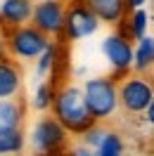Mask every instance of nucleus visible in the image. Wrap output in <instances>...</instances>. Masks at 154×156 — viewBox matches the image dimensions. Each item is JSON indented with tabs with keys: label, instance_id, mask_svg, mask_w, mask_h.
<instances>
[{
	"label": "nucleus",
	"instance_id": "f03ea898",
	"mask_svg": "<svg viewBox=\"0 0 154 156\" xmlns=\"http://www.w3.org/2000/svg\"><path fill=\"white\" fill-rule=\"evenodd\" d=\"M83 99H86V107L90 111L93 121H102V118H109L119 107V92H116V85L112 78L97 76L86 80L83 85Z\"/></svg>",
	"mask_w": 154,
	"mask_h": 156
},
{
	"label": "nucleus",
	"instance_id": "423d86ee",
	"mask_svg": "<svg viewBox=\"0 0 154 156\" xmlns=\"http://www.w3.org/2000/svg\"><path fill=\"white\" fill-rule=\"evenodd\" d=\"M100 29V19H97L93 12L88 10L86 5H74L64 12V26L62 31L67 33L69 40H83L88 36H93Z\"/></svg>",
	"mask_w": 154,
	"mask_h": 156
},
{
	"label": "nucleus",
	"instance_id": "ddd939ff",
	"mask_svg": "<svg viewBox=\"0 0 154 156\" xmlns=\"http://www.w3.org/2000/svg\"><path fill=\"white\" fill-rule=\"evenodd\" d=\"M21 121H24V107L19 99H0V128H19Z\"/></svg>",
	"mask_w": 154,
	"mask_h": 156
},
{
	"label": "nucleus",
	"instance_id": "dca6fc26",
	"mask_svg": "<svg viewBox=\"0 0 154 156\" xmlns=\"http://www.w3.org/2000/svg\"><path fill=\"white\" fill-rule=\"evenodd\" d=\"M147 21H149L147 12H145L142 7H135V10H133V17H130V36H133L135 40L142 38L145 33H147Z\"/></svg>",
	"mask_w": 154,
	"mask_h": 156
},
{
	"label": "nucleus",
	"instance_id": "39448f33",
	"mask_svg": "<svg viewBox=\"0 0 154 156\" xmlns=\"http://www.w3.org/2000/svg\"><path fill=\"white\" fill-rule=\"evenodd\" d=\"M67 140V128L59 123L55 116H43L38 118L33 128H31V135H29V142L33 147V151H55L64 144Z\"/></svg>",
	"mask_w": 154,
	"mask_h": 156
},
{
	"label": "nucleus",
	"instance_id": "f8f14e48",
	"mask_svg": "<svg viewBox=\"0 0 154 156\" xmlns=\"http://www.w3.org/2000/svg\"><path fill=\"white\" fill-rule=\"evenodd\" d=\"M154 66V38L145 33L142 38H138V45L133 50V66L138 73H145L147 69Z\"/></svg>",
	"mask_w": 154,
	"mask_h": 156
},
{
	"label": "nucleus",
	"instance_id": "5701e85b",
	"mask_svg": "<svg viewBox=\"0 0 154 156\" xmlns=\"http://www.w3.org/2000/svg\"><path fill=\"white\" fill-rule=\"evenodd\" d=\"M152 19H154V7H152Z\"/></svg>",
	"mask_w": 154,
	"mask_h": 156
},
{
	"label": "nucleus",
	"instance_id": "4be33fe9",
	"mask_svg": "<svg viewBox=\"0 0 154 156\" xmlns=\"http://www.w3.org/2000/svg\"><path fill=\"white\" fill-rule=\"evenodd\" d=\"M147 0H126V7H130V10H135V7H142Z\"/></svg>",
	"mask_w": 154,
	"mask_h": 156
},
{
	"label": "nucleus",
	"instance_id": "aec40b11",
	"mask_svg": "<svg viewBox=\"0 0 154 156\" xmlns=\"http://www.w3.org/2000/svg\"><path fill=\"white\" fill-rule=\"evenodd\" d=\"M7 55H10V50H7V38H5L2 26H0V59H7Z\"/></svg>",
	"mask_w": 154,
	"mask_h": 156
},
{
	"label": "nucleus",
	"instance_id": "0eeeda50",
	"mask_svg": "<svg viewBox=\"0 0 154 156\" xmlns=\"http://www.w3.org/2000/svg\"><path fill=\"white\" fill-rule=\"evenodd\" d=\"M31 24L45 36H57L64 26V7L59 0H40L33 5L31 12Z\"/></svg>",
	"mask_w": 154,
	"mask_h": 156
},
{
	"label": "nucleus",
	"instance_id": "a211bd4d",
	"mask_svg": "<svg viewBox=\"0 0 154 156\" xmlns=\"http://www.w3.org/2000/svg\"><path fill=\"white\" fill-rule=\"evenodd\" d=\"M81 133H83V142H86V147L88 149H90V151H95V147L100 144V140H102V137H105V128H100V126H93V123H90V126L86 128V130H81Z\"/></svg>",
	"mask_w": 154,
	"mask_h": 156
},
{
	"label": "nucleus",
	"instance_id": "7ed1b4c3",
	"mask_svg": "<svg viewBox=\"0 0 154 156\" xmlns=\"http://www.w3.org/2000/svg\"><path fill=\"white\" fill-rule=\"evenodd\" d=\"M52 43H50V36H45L43 31H38L33 24H24V26H17V29L10 31L7 36V50H10L12 57L21 59V62H31V59H38V55L43 50H48Z\"/></svg>",
	"mask_w": 154,
	"mask_h": 156
},
{
	"label": "nucleus",
	"instance_id": "f257e3e1",
	"mask_svg": "<svg viewBox=\"0 0 154 156\" xmlns=\"http://www.w3.org/2000/svg\"><path fill=\"white\" fill-rule=\"evenodd\" d=\"M52 114L71 133H81L93 123V116L83 99V90L76 85H67L57 95H52Z\"/></svg>",
	"mask_w": 154,
	"mask_h": 156
},
{
	"label": "nucleus",
	"instance_id": "412c9836",
	"mask_svg": "<svg viewBox=\"0 0 154 156\" xmlns=\"http://www.w3.org/2000/svg\"><path fill=\"white\" fill-rule=\"evenodd\" d=\"M145 114H147V123L154 126V97L149 99V104H147V109H145Z\"/></svg>",
	"mask_w": 154,
	"mask_h": 156
},
{
	"label": "nucleus",
	"instance_id": "f3484780",
	"mask_svg": "<svg viewBox=\"0 0 154 156\" xmlns=\"http://www.w3.org/2000/svg\"><path fill=\"white\" fill-rule=\"evenodd\" d=\"M50 107H52V88H50V83H40L36 88V95H33V109L48 111Z\"/></svg>",
	"mask_w": 154,
	"mask_h": 156
},
{
	"label": "nucleus",
	"instance_id": "9d476101",
	"mask_svg": "<svg viewBox=\"0 0 154 156\" xmlns=\"http://www.w3.org/2000/svg\"><path fill=\"white\" fill-rule=\"evenodd\" d=\"M105 24H119L126 14V0H81Z\"/></svg>",
	"mask_w": 154,
	"mask_h": 156
},
{
	"label": "nucleus",
	"instance_id": "9b49d317",
	"mask_svg": "<svg viewBox=\"0 0 154 156\" xmlns=\"http://www.w3.org/2000/svg\"><path fill=\"white\" fill-rule=\"evenodd\" d=\"M21 90V73L7 59H0V99L17 97Z\"/></svg>",
	"mask_w": 154,
	"mask_h": 156
},
{
	"label": "nucleus",
	"instance_id": "4468645a",
	"mask_svg": "<svg viewBox=\"0 0 154 156\" xmlns=\"http://www.w3.org/2000/svg\"><path fill=\"white\" fill-rule=\"evenodd\" d=\"M24 149V133L19 128H0V154H17Z\"/></svg>",
	"mask_w": 154,
	"mask_h": 156
},
{
	"label": "nucleus",
	"instance_id": "2eb2a0df",
	"mask_svg": "<svg viewBox=\"0 0 154 156\" xmlns=\"http://www.w3.org/2000/svg\"><path fill=\"white\" fill-rule=\"evenodd\" d=\"M95 151L100 156H119L123 151V142L116 133H105V137L100 140V144L95 147Z\"/></svg>",
	"mask_w": 154,
	"mask_h": 156
},
{
	"label": "nucleus",
	"instance_id": "6ab92c4d",
	"mask_svg": "<svg viewBox=\"0 0 154 156\" xmlns=\"http://www.w3.org/2000/svg\"><path fill=\"white\" fill-rule=\"evenodd\" d=\"M52 64H55V48L50 45L48 50H43V52L38 55V66H36L38 76H48L50 69H52Z\"/></svg>",
	"mask_w": 154,
	"mask_h": 156
},
{
	"label": "nucleus",
	"instance_id": "6e6552de",
	"mask_svg": "<svg viewBox=\"0 0 154 156\" xmlns=\"http://www.w3.org/2000/svg\"><path fill=\"white\" fill-rule=\"evenodd\" d=\"M102 52L114 71H128L133 66V45L121 33H112L102 40Z\"/></svg>",
	"mask_w": 154,
	"mask_h": 156
},
{
	"label": "nucleus",
	"instance_id": "20e7f679",
	"mask_svg": "<svg viewBox=\"0 0 154 156\" xmlns=\"http://www.w3.org/2000/svg\"><path fill=\"white\" fill-rule=\"evenodd\" d=\"M119 92V104L128 111V114H142L147 104H149V99L154 97V85L147 80L145 76H128L116 88Z\"/></svg>",
	"mask_w": 154,
	"mask_h": 156
},
{
	"label": "nucleus",
	"instance_id": "1a4fd4ad",
	"mask_svg": "<svg viewBox=\"0 0 154 156\" xmlns=\"http://www.w3.org/2000/svg\"><path fill=\"white\" fill-rule=\"evenodd\" d=\"M33 0H2L0 5V26L2 29H17L31 21L33 12Z\"/></svg>",
	"mask_w": 154,
	"mask_h": 156
}]
</instances>
